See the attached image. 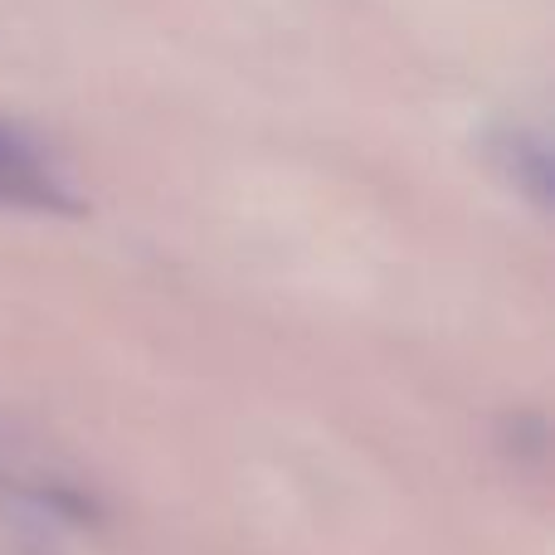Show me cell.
Wrapping results in <instances>:
<instances>
[{
    "mask_svg": "<svg viewBox=\"0 0 555 555\" xmlns=\"http://www.w3.org/2000/svg\"><path fill=\"white\" fill-rule=\"evenodd\" d=\"M0 210L83 215V201L64 181V171L49 162V152L10 122H0Z\"/></svg>",
    "mask_w": 555,
    "mask_h": 555,
    "instance_id": "6da1fadb",
    "label": "cell"
}]
</instances>
